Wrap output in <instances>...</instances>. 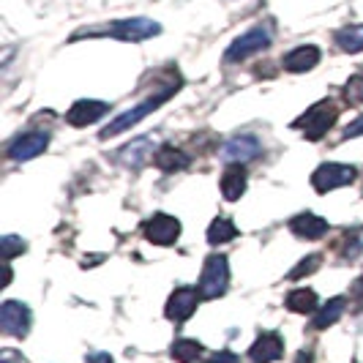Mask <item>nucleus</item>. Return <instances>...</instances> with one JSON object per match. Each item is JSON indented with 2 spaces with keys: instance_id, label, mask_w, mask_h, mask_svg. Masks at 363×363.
<instances>
[{
  "instance_id": "obj_21",
  "label": "nucleus",
  "mask_w": 363,
  "mask_h": 363,
  "mask_svg": "<svg viewBox=\"0 0 363 363\" xmlns=\"http://www.w3.org/2000/svg\"><path fill=\"white\" fill-rule=\"evenodd\" d=\"M235 238H238V227L230 218L218 216L211 221V227H208V243L211 246H224V243H230Z\"/></svg>"
},
{
  "instance_id": "obj_26",
  "label": "nucleus",
  "mask_w": 363,
  "mask_h": 363,
  "mask_svg": "<svg viewBox=\"0 0 363 363\" xmlns=\"http://www.w3.org/2000/svg\"><path fill=\"white\" fill-rule=\"evenodd\" d=\"M347 104H363V74H355L347 79V85L342 88Z\"/></svg>"
},
{
  "instance_id": "obj_13",
  "label": "nucleus",
  "mask_w": 363,
  "mask_h": 363,
  "mask_svg": "<svg viewBox=\"0 0 363 363\" xmlns=\"http://www.w3.org/2000/svg\"><path fill=\"white\" fill-rule=\"evenodd\" d=\"M284 355V339L279 333H259L257 342L249 347L252 363H273Z\"/></svg>"
},
{
  "instance_id": "obj_7",
  "label": "nucleus",
  "mask_w": 363,
  "mask_h": 363,
  "mask_svg": "<svg viewBox=\"0 0 363 363\" xmlns=\"http://www.w3.org/2000/svg\"><path fill=\"white\" fill-rule=\"evenodd\" d=\"M200 298H202L200 287H178V290L169 295L167 306H164L167 320H169V323H175V325L186 323V320H189V317L197 311V306H200Z\"/></svg>"
},
{
  "instance_id": "obj_27",
  "label": "nucleus",
  "mask_w": 363,
  "mask_h": 363,
  "mask_svg": "<svg viewBox=\"0 0 363 363\" xmlns=\"http://www.w3.org/2000/svg\"><path fill=\"white\" fill-rule=\"evenodd\" d=\"M0 246H3V257H6V259H14V257L22 255V252L28 249V243L17 235H3Z\"/></svg>"
},
{
  "instance_id": "obj_15",
  "label": "nucleus",
  "mask_w": 363,
  "mask_h": 363,
  "mask_svg": "<svg viewBox=\"0 0 363 363\" xmlns=\"http://www.w3.org/2000/svg\"><path fill=\"white\" fill-rule=\"evenodd\" d=\"M320 57L323 55H320V50L314 44H303V47H295V50H290V52L284 55L281 66H284V72L290 74H306L320 63Z\"/></svg>"
},
{
  "instance_id": "obj_28",
  "label": "nucleus",
  "mask_w": 363,
  "mask_h": 363,
  "mask_svg": "<svg viewBox=\"0 0 363 363\" xmlns=\"http://www.w3.org/2000/svg\"><path fill=\"white\" fill-rule=\"evenodd\" d=\"M350 301H352V309L363 311V276H358V279L350 284Z\"/></svg>"
},
{
  "instance_id": "obj_6",
  "label": "nucleus",
  "mask_w": 363,
  "mask_h": 363,
  "mask_svg": "<svg viewBox=\"0 0 363 363\" xmlns=\"http://www.w3.org/2000/svg\"><path fill=\"white\" fill-rule=\"evenodd\" d=\"M271 28H265V25H257L252 30H246L243 36H238L230 47H227V52H224V63H240V60H246V57H252V55L262 52V50H268L271 47Z\"/></svg>"
},
{
  "instance_id": "obj_18",
  "label": "nucleus",
  "mask_w": 363,
  "mask_h": 363,
  "mask_svg": "<svg viewBox=\"0 0 363 363\" xmlns=\"http://www.w3.org/2000/svg\"><path fill=\"white\" fill-rule=\"evenodd\" d=\"M345 309H347V298L345 295H336V298H330L325 306L314 314L311 325L317 328V330H325V328H330L333 323H339V320H342Z\"/></svg>"
},
{
  "instance_id": "obj_14",
  "label": "nucleus",
  "mask_w": 363,
  "mask_h": 363,
  "mask_svg": "<svg viewBox=\"0 0 363 363\" xmlns=\"http://www.w3.org/2000/svg\"><path fill=\"white\" fill-rule=\"evenodd\" d=\"M328 230H330V224L325 218L309 213V211L290 218V233H295V238H303V240H320V238H325Z\"/></svg>"
},
{
  "instance_id": "obj_30",
  "label": "nucleus",
  "mask_w": 363,
  "mask_h": 363,
  "mask_svg": "<svg viewBox=\"0 0 363 363\" xmlns=\"http://www.w3.org/2000/svg\"><path fill=\"white\" fill-rule=\"evenodd\" d=\"M0 363H25V355L17 350H3L0 352Z\"/></svg>"
},
{
  "instance_id": "obj_11",
  "label": "nucleus",
  "mask_w": 363,
  "mask_h": 363,
  "mask_svg": "<svg viewBox=\"0 0 363 363\" xmlns=\"http://www.w3.org/2000/svg\"><path fill=\"white\" fill-rule=\"evenodd\" d=\"M47 145H50L47 131H28V134H19L17 140H11V145L6 147V156L14 162H28L38 153H44Z\"/></svg>"
},
{
  "instance_id": "obj_10",
  "label": "nucleus",
  "mask_w": 363,
  "mask_h": 363,
  "mask_svg": "<svg viewBox=\"0 0 363 363\" xmlns=\"http://www.w3.org/2000/svg\"><path fill=\"white\" fill-rule=\"evenodd\" d=\"M262 153V145H259V140L252 137V134H240V137H233V140H227L221 150H218V156L224 159L227 164H246L257 159Z\"/></svg>"
},
{
  "instance_id": "obj_20",
  "label": "nucleus",
  "mask_w": 363,
  "mask_h": 363,
  "mask_svg": "<svg viewBox=\"0 0 363 363\" xmlns=\"http://www.w3.org/2000/svg\"><path fill=\"white\" fill-rule=\"evenodd\" d=\"M317 292L309 290V287H301V290H292L287 298H284V306L295 314H311V311L317 309Z\"/></svg>"
},
{
  "instance_id": "obj_2",
  "label": "nucleus",
  "mask_w": 363,
  "mask_h": 363,
  "mask_svg": "<svg viewBox=\"0 0 363 363\" xmlns=\"http://www.w3.org/2000/svg\"><path fill=\"white\" fill-rule=\"evenodd\" d=\"M181 88V79H175V82H169L167 88H162L159 93H153V96H147L145 101H140L134 109H126V112H121L109 126H104L101 131H99V137L101 140H109V137H118V134H123V131H128L131 126H137L143 118H147L150 112H156L159 107H164V101H169L172 96H175V91Z\"/></svg>"
},
{
  "instance_id": "obj_3",
  "label": "nucleus",
  "mask_w": 363,
  "mask_h": 363,
  "mask_svg": "<svg viewBox=\"0 0 363 363\" xmlns=\"http://www.w3.org/2000/svg\"><path fill=\"white\" fill-rule=\"evenodd\" d=\"M336 118H339V109L333 107V101H330V99H325V101H317L314 107L306 109V112H303L292 126L301 128L306 140L317 143V140H323L328 131L333 128Z\"/></svg>"
},
{
  "instance_id": "obj_29",
  "label": "nucleus",
  "mask_w": 363,
  "mask_h": 363,
  "mask_svg": "<svg viewBox=\"0 0 363 363\" xmlns=\"http://www.w3.org/2000/svg\"><path fill=\"white\" fill-rule=\"evenodd\" d=\"M208 363H240V355L230 352V350H221V352H216V355H211Z\"/></svg>"
},
{
  "instance_id": "obj_22",
  "label": "nucleus",
  "mask_w": 363,
  "mask_h": 363,
  "mask_svg": "<svg viewBox=\"0 0 363 363\" xmlns=\"http://www.w3.org/2000/svg\"><path fill=\"white\" fill-rule=\"evenodd\" d=\"M169 355L178 363H197L202 355V345L197 339H175V345L169 347Z\"/></svg>"
},
{
  "instance_id": "obj_8",
  "label": "nucleus",
  "mask_w": 363,
  "mask_h": 363,
  "mask_svg": "<svg viewBox=\"0 0 363 363\" xmlns=\"http://www.w3.org/2000/svg\"><path fill=\"white\" fill-rule=\"evenodd\" d=\"M0 330L6 336L22 339L30 330V309L22 301H6L0 306Z\"/></svg>"
},
{
  "instance_id": "obj_4",
  "label": "nucleus",
  "mask_w": 363,
  "mask_h": 363,
  "mask_svg": "<svg viewBox=\"0 0 363 363\" xmlns=\"http://www.w3.org/2000/svg\"><path fill=\"white\" fill-rule=\"evenodd\" d=\"M230 287V262L224 255H211L200 273V292L205 301H216Z\"/></svg>"
},
{
  "instance_id": "obj_25",
  "label": "nucleus",
  "mask_w": 363,
  "mask_h": 363,
  "mask_svg": "<svg viewBox=\"0 0 363 363\" xmlns=\"http://www.w3.org/2000/svg\"><path fill=\"white\" fill-rule=\"evenodd\" d=\"M323 265V255H309V257H303L295 268H292L290 273H287V279L290 281H298V279H303V276H311V273L317 271Z\"/></svg>"
},
{
  "instance_id": "obj_23",
  "label": "nucleus",
  "mask_w": 363,
  "mask_h": 363,
  "mask_svg": "<svg viewBox=\"0 0 363 363\" xmlns=\"http://www.w3.org/2000/svg\"><path fill=\"white\" fill-rule=\"evenodd\" d=\"M147 150H150V140H147V137H140V140H134L128 147H123L118 159L123 164H128V167H140V164L147 159Z\"/></svg>"
},
{
  "instance_id": "obj_9",
  "label": "nucleus",
  "mask_w": 363,
  "mask_h": 363,
  "mask_svg": "<svg viewBox=\"0 0 363 363\" xmlns=\"http://www.w3.org/2000/svg\"><path fill=\"white\" fill-rule=\"evenodd\" d=\"M143 233L150 243L156 246H172L178 238H181V221L169 213H153V216L145 221Z\"/></svg>"
},
{
  "instance_id": "obj_12",
  "label": "nucleus",
  "mask_w": 363,
  "mask_h": 363,
  "mask_svg": "<svg viewBox=\"0 0 363 363\" xmlns=\"http://www.w3.org/2000/svg\"><path fill=\"white\" fill-rule=\"evenodd\" d=\"M109 112V101H96V99H79L74 101L72 109L66 112V123L74 128H85L96 123L99 118H104Z\"/></svg>"
},
{
  "instance_id": "obj_19",
  "label": "nucleus",
  "mask_w": 363,
  "mask_h": 363,
  "mask_svg": "<svg viewBox=\"0 0 363 363\" xmlns=\"http://www.w3.org/2000/svg\"><path fill=\"white\" fill-rule=\"evenodd\" d=\"M333 41H336V47L342 52H363V25H347L342 30H336Z\"/></svg>"
},
{
  "instance_id": "obj_5",
  "label": "nucleus",
  "mask_w": 363,
  "mask_h": 363,
  "mask_svg": "<svg viewBox=\"0 0 363 363\" xmlns=\"http://www.w3.org/2000/svg\"><path fill=\"white\" fill-rule=\"evenodd\" d=\"M358 178V169L352 164H336L328 162L320 164L314 172H311V189L317 194H328V191H336L342 186H350V183Z\"/></svg>"
},
{
  "instance_id": "obj_17",
  "label": "nucleus",
  "mask_w": 363,
  "mask_h": 363,
  "mask_svg": "<svg viewBox=\"0 0 363 363\" xmlns=\"http://www.w3.org/2000/svg\"><path fill=\"white\" fill-rule=\"evenodd\" d=\"M153 162H156V167H159L162 172H181V169H186V167L191 164V156L183 153L181 147H175V145H162L156 150Z\"/></svg>"
},
{
  "instance_id": "obj_31",
  "label": "nucleus",
  "mask_w": 363,
  "mask_h": 363,
  "mask_svg": "<svg viewBox=\"0 0 363 363\" xmlns=\"http://www.w3.org/2000/svg\"><path fill=\"white\" fill-rule=\"evenodd\" d=\"M361 134H363V115L358 118V121H352V123H350V126L345 128V137H347V140H352V137H361Z\"/></svg>"
},
{
  "instance_id": "obj_32",
  "label": "nucleus",
  "mask_w": 363,
  "mask_h": 363,
  "mask_svg": "<svg viewBox=\"0 0 363 363\" xmlns=\"http://www.w3.org/2000/svg\"><path fill=\"white\" fill-rule=\"evenodd\" d=\"M85 363H115V361H112L109 352H93V355H88V361Z\"/></svg>"
},
{
  "instance_id": "obj_24",
  "label": "nucleus",
  "mask_w": 363,
  "mask_h": 363,
  "mask_svg": "<svg viewBox=\"0 0 363 363\" xmlns=\"http://www.w3.org/2000/svg\"><path fill=\"white\" fill-rule=\"evenodd\" d=\"M363 252V230H347V235H345V240H342V257L345 259H358V255Z\"/></svg>"
},
{
  "instance_id": "obj_33",
  "label": "nucleus",
  "mask_w": 363,
  "mask_h": 363,
  "mask_svg": "<svg viewBox=\"0 0 363 363\" xmlns=\"http://www.w3.org/2000/svg\"><path fill=\"white\" fill-rule=\"evenodd\" d=\"M295 363H311V352H298Z\"/></svg>"
},
{
  "instance_id": "obj_1",
  "label": "nucleus",
  "mask_w": 363,
  "mask_h": 363,
  "mask_svg": "<svg viewBox=\"0 0 363 363\" xmlns=\"http://www.w3.org/2000/svg\"><path fill=\"white\" fill-rule=\"evenodd\" d=\"M162 33V25L153 22L147 17H128V19H118V22H109V25H101V28H88V30H79L74 33V41L77 38H99V36H109V38H121V41H145V38H153Z\"/></svg>"
},
{
  "instance_id": "obj_16",
  "label": "nucleus",
  "mask_w": 363,
  "mask_h": 363,
  "mask_svg": "<svg viewBox=\"0 0 363 363\" xmlns=\"http://www.w3.org/2000/svg\"><path fill=\"white\" fill-rule=\"evenodd\" d=\"M246 191V169L243 164H230L221 175V197L227 202H235Z\"/></svg>"
}]
</instances>
